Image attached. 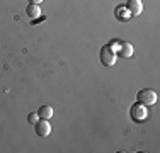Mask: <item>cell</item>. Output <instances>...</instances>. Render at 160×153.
<instances>
[{"instance_id": "obj_1", "label": "cell", "mask_w": 160, "mask_h": 153, "mask_svg": "<svg viewBox=\"0 0 160 153\" xmlns=\"http://www.w3.org/2000/svg\"><path fill=\"white\" fill-rule=\"evenodd\" d=\"M101 61H102V65L104 67H112L114 63L118 61V53L114 51V48L112 46H102V49H101Z\"/></svg>"}, {"instance_id": "obj_5", "label": "cell", "mask_w": 160, "mask_h": 153, "mask_svg": "<svg viewBox=\"0 0 160 153\" xmlns=\"http://www.w3.org/2000/svg\"><path fill=\"white\" fill-rule=\"evenodd\" d=\"M126 10L129 12V15H140L143 12L142 0H128L126 2Z\"/></svg>"}, {"instance_id": "obj_3", "label": "cell", "mask_w": 160, "mask_h": 153, "mask_svg": "<svg viewBox=\"0 0 160 153\" xmlns=\"http://www.w3.org/2000/svg\"><path fill=\"white\" fill-rule=\"evenodd\" d=\"M136 97H138V102H142V104H145L148 107V106H153L157 102V92L152 90V89H143L138 92Z\"/></svg>"}, {"instance_id": "obj_7", "label": "cell", "mask_w": 160, "mask_h": 153, "mask_svg": "<svg viewBox=\"0 0 160 153\" xmlns=\"http://www.w3.org/2000/svg\"><path fill=\"white\" fill-rule=\"evenodd\" d=\"M118 55L124 56V58L133 56V44L131 43H121L119 44V49H118Z\"/></svg>"}, {"instance_id": "obj_2", "label": "cell", "mask_w": 160, "mask_h": 153, "mask_svg": "<svg viewBox=\"0 0 160 153\" xmlns=\"http://www.w3.org/2000/svg\"><path fill=\"white\" fill-rule=\"evenodd\" d=\"M129 114H131V119L140 122V121H145L148 117V109L147 106L142 104V102H136V104L131 106V109H129Z\"/></svg>"}, {"instance_id": "obj_6", "label": "cell", "mask_w": 160, "mask_h": 153, "mask_svg": "<svg viewBox=\"0 0 160 153\" xmlns=\"http://www.w3.org/2000/svg\"><path fill=\"white\" fill-rule=\"evenodd\" d=\"M53 114H55V111H53L51 106H41L39 109H38V116L41 117V119H51Z\"/></svg>"}, {"instance_id": "obj_4", "label": "cell", "mask_w": 160, "mask_h": 153, "mask_svg": "<svg viewBox=\"0 0 160 153\" xmlns=\"http://www.w3.org/2000/svg\"><path fill=\"white\" fill-rule=\"evenodd\" d=\"M34 129H36L38 136L46 138L51 133V124L48 122V119H38V122H34Z\"/></svg>"}, {"instance_id": "obj_9", "label": "cell", "mask_w": 160, "mask_h": 153, "mask_svg": "<svg viewBox=\"0 0 160 153\" xmlns=\"http://www.w3.org/2000/svg\"><path fill=\"white\" fill-rule=\"evenodd\" d=\"M38 119H39L38 112H31V114H28V121L31 122V124H34V122H38Z\"/></svg>"}, {"instance_id": "obj_8", "label": "cell", "mask_w": 160, "mask_h": 153, "mask_svg": "<svg viewBox=\"0 0 160 153\" xmlns=\"http://www.w3.org/2000/svg\"><path fill=\"white\" fill-rule=\"evenodd\" d=\"M26 14H28V17H31V19L41 17V9H39V5H36V3H29L28 9H26Z\"/></svg>"}, {"instance_id": "obj_10", "label": "cell", "mask_w": 160, "mask_h": 153, "mask_svg": "<svg viewBox=\"0 0 160 153\" xmlns=\"http://www.w3.org/2000/svg\"><path fill=\"white\" fill-rule=\"evenodd\" d=\"M29 2H31V3H36V5H39V3L43 2V0H29Z\"/></svg>"}]
</instances>
